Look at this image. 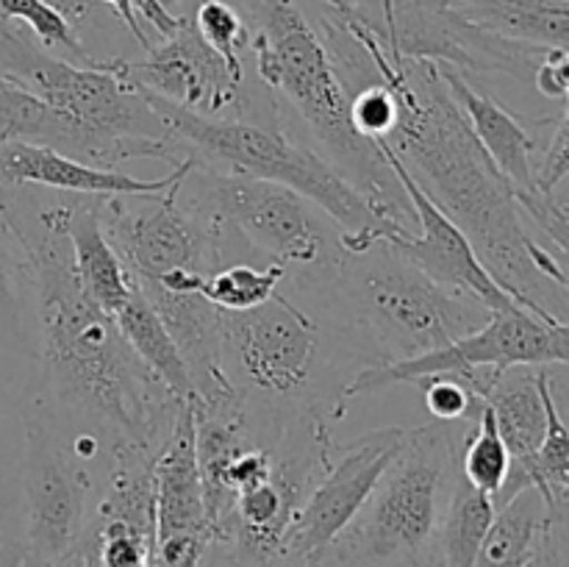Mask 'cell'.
Segmentation results:
<instances>
[{"mask_svg":"<svg viewBox=\"0 0 569 567\" xmlns=\"http://www.w3.org/2000/svg\"><path fill=\"white\" fill-rule=\"evenodd\" d=\"M367 50L372 70L398 100V122L383 137L433 203L467 233L489 276L542 320H565L548 306V289L569 292V270L533 239L520 200L450 94L439 61L389 53L381 33L359 14H337Z\"/></svg>","mask_w":569,"mask_h":567,"instance_id":"6da1fadb","label":"cell"},{"mask_svg":"<svg viewBox=\"0 0 569 567\" xmlns=\"http://www.w3.org/2000/svg\"><path fill=\"white\" fill-rule=\"evenodd\" d=\"M6 206L37 281L39 350L31 389L64 426L159 456L189 400L178 398L144 367L114 317L81 287L70 239L53 206L39 211L33 222L22 220L9 200Z\"/></svg>","mask_w":569,"mask_h":567,"instance_id":"7a4b0ae2","label":"cell"},{"mask_svg":"<svg viewBox=\"0 0 569 567\" xmlns=\"http://www.w3.org/2000/svg\"><path fill=\"white\" fill-rule=\"evenodd\" d=\"M303 292L326 295L320 298L326 326L345 337L367 367L431 354L481 328L492 315L426 276L387 239L361 253H345L331 281Z\"/></svg>","mask_w":569,"mask_h":567,"instance_id":"3957f363","label":"cell"},{"mask_svg":"<svg viewBox=\"0 0 569 567\" xmlns=\"http://www.w3.org/2000/svg\"><path fill=\"white\" fill-rule=\"evenodd\" d=\"M259 78L283 94L320 142V153L376 206L387 220L411 231L415 220L398 176L376 142L350 120V94L333 67L328 44L309 26L295 0H261L259 31L250 39Z\"/></svg>","mask_w":569,"mask_h":567,"instance_id":"277c9868","label":"cell"},{"mask_svg":"<svg viewBox=\"0 0 569 567\" xmlns=\"http://www.w3.org/2000/svg\"><path fill=\"white\" fill-rule=\"evenodd\" d=\"M148 103L159 111L172 137L203 165H226L228 172L281 183L292 192L309 198L342 228L345 253H361L389 231H406L387 220L376 206L311 145L298 142L289 133L259 126L244 117H203L183 106L170 103L161 94L144 89Z\"/></svg>","mask_w":569,"mask_h":567,"instance_id":"5b68a950","label":"cell"},{"mask_svg":"<svg viewBox=\"0 0 569 567\" xmlns=\"http://www.w3.org/2000/svg\"><path fill=\"white\" fill-rule=\"evenodd\" d=\"M0 78L87 131L103 148L109 167L131 159L181 165L189 156L148 103L142 87L128 76V59L120 56L106 67L72 64L39 50L0 17Z\"/></svg>","mask_w":569,"mask_h":567,"instance_id":"8992f818","label":"cell"},{"mask_svg":"<svg viewBox=\"0 0 569 567\" xmlns=\"http://www.w3.org/2000/svg\"><path fill=\"white\" fill-rule=\"evenodd\" d=\"M459 442L445 422L409 428L370 500L317 559L322 567H437V539L459 476Z\"/></svg>","mask_w":569,"mask_h":567,"instance_id":"52a82bcc","label":"cell"},{"mask_svg":"<svg viewBox=\"0 0 569 567\" xmlns=\"http://www.w3.org/2000/svg\"><path fill=\"white\" fill-rule=\"evenodd\" d=\"M339 350L361 359L333 328L281 292L256 309L222 311V367L244 404L276 411L320 406L342 420L345 381L328 367Z\"/></svg>","mask_w":569,"mask_h":567,"instance_id":"ba28073f","label":"cell"},{"mask_svg":"<svg viewBox=\"0 0 569 567\" xmlns=\"http://www.w3.org/2000/svg\"><path fill=\"white\" fill-rule=\"evenodd\" d=\"M206 206L226 217L259 256L298 276L300 289L331 281L345 259L342 228L309 198L242 172H217L194 156L183 176Z\"/></svg>","mask_w":569,"mask_h":567,"instance_id":"9c48e42d","label":"cell"},{"mask_svg":"<svg viewBox=\"0 0 569 567\" xmlns=\"http://www.w3.org/2000/svg\"><path fill=\"white\" fill-rule=\"evenodd\" d=\"M20 467L26 504L22 567H50L87 537L103 472L72 450L59 417L33 389L22 411Z\"/></svg>","mask_w":569,"mask_h":567,"instance_id":"30bf717a","label":"cell"},{"mask_svg":"<svg viewBox=\"0 0 569 567\" xmlns=\"http://www.w3.org/2000/svg\"><path fill=\"white\" fill-rule=\"evenodd\" d=\"M406 434L409 428L389 426L365 434L342 448L333 445L331 465L289 526L287 554L315 561L326 554L328 545L353 523L361 506L370 500L372 489L403 448Z\"/></svg>","mask_w":569,"mask_h":567,"instance_id":"8fae6325","label":"cell"},{"mask_svg":"<svg viewBox=\"0 0 569 567\" xmlns=\"http://www.w3.org/2000/svg\"><path fill=\"white\" fill-rule=\"evenodd\" d=\"M376 145L383 159H387V165L392 167L395 176H398L400 187H403L406 198L415 209L417 226H420V233L389 231L383 239L442 287L478 300L489 311L517 309L520 304L489 276L467 233L433 203L431 195L417 183V178L406 170L403 161L395 156V150L383 139H376Z\"/></svg>","mask_w":569,"mask_h":567,"instance_id":"7c38bea8","label":"cell"},{"mask_svg":"<svg viewBox=\"0 0 569 567\" xmlns=\"http://www.w3.org/2000/svg\"><path fill=\"white\" fill-rule=\"evenodd\" d=\"M128 76L139 87L203 117H217L242 103L244 81L206 44L192 20H181V28L161 44H150L148 59L128 61Z\"/></svg>","mask_w":569,"mask_h":567,"instance_id":"4fadbf2b","label":"cell"},{"mask_svg":"<svg viewBox=\"0 0 569 567\" xmlns=\"http://www.w3.org/2000/svg\"><path fill=\"white\" fill-rule=\"evenodd\" d=\"M194 156L189 153L181 165L161 178H133L128 172H117L111 167L89 165L70 153L33 142H0V189L14 187H44L59 189L67 195H156L170 189L178 178L189 172Z\"/></svg>","mask_w":569,"mask_h":567,"instance_id":"5bb4252c","label":"cell"},{"mask_svg":"<svg viewBox=\"0 0 569 567\" xmlns=\"http://www.w3.org/2000/svg\"><path fill=\"white\" fill-rule=\"evenodd\" d=\"M156 543L161 539H214L206 515L203 481L194 450L192 400L183 406L176 428L153 461ZM153 543V545H156Z\"/></svg>","mask_w":569,"mask_h":567,"instance_id":"9a60e30c","label":"cell"},{"mask_svg":"<svg viewBox=\"0 0 569 567\" xmlns=\"http://www.w3.org/2000/svg\"><path fill=\"white\" fill-rule=\"evenodd\" d=\"M481 400L492 409L500 437L511 456L509 476L492 498L495 511H498L522 489H533L528 481V467L548 428V411H545L542 389H539V367H506L492 378Z\"/></svg>","mask_w":569,"mask_h":567,"instance_id":"2e32d148","label":"cell"},{"mask_svg":"<svg viewBox=\"0 0 569 567\" xmlns=\"http://www.w3.org/2000/svg\"><path fill=\"white\" fill-rule=\"evenodd\" d=\"M439 70H442V78L453 100L465 111L472 133L483 145L489 159L503 172L506 181L515 187L517 198L520 195H537V159H533L537 142L528 133V128L503 103H498L492 94L478 92L461 70L445 64V61H439Z\"/></svg>","mask_w":569,"mask_h":567,"instance_id":"e0dca14e","label":"cell"},{"mask_svg":"<svg viewBox=\"0 0 569 567\" xmlns=\"http://www.w3.org/2000/svg\"><path fill=\"white\" fill-rule=\"evenodd\" d=\"M53 211L70 239L78 281L100 309L114 317L128 304L137 284L106 237L103 222H100V198L72 195L64 203H56Z\"/></svg>","mask_w":569,"mask_h":567,"instance_id":"ac0fdd59","label":"cell"},{"mask_svg":"<svg viewBox=\"0 0 569 567\" xmlns=\"http://www.w3.org/2000/svg\"><path fill=\"white\" fill-rule=\"evenodd\" d=\"M559 509L537 489H522L517 498L495 511L472 567H539L553 556V526Z\"/></svg>","mask_w":569,"mask_h":567,"instance_id":"d6986e66","label":"cell"},{"mask_svg":"<svg viewBox=\"0 0 569 567\" xmlns=\"http://www.w3.org/2000/svg\"><path fill=\"white\" fill-rule=\"evenodd\" d=\"M0 345L22 359L37 361V281H33L31 256L11 222L3 189H0Z\"/></svg>","mask_w":569,"mask_h":567,"instance_id":"ffe728a7","label":"cell"},{"mask_svg":"<svg viewBox=\"0 0 569 567\" xmlns=\"http://www.w3.org/2000/svg\"><path fill=\"white\" fill-rule=\"evenodd\" d=\"M472 26L539 50L569 48L567 0H450Z\"/></svg>","mask_w":569,"mask_h":567,"instance_id":"44dd1931","label":"cell"},{"mask_svg":"<svg viewBox=\"0 0 569 567\" xmlns=\"http://www.w3.org/2000/svg\"><path fill=\"white\" fill-rule=\"evenodd\" d=\"M114 322L122 337H126V342L131 345L133 354L144 361V367L167 389H172L181 400H194V387L192 378H189L187 361H183L181 350H178L176 339L167 331L159 311L142 295V289H133L128 304L114 315Z\"/></svg>","mask_w":569,"mask_h":567,"instance_id":"7402d4cb","label":"cell"},{"mask_svg":"<svg viewBox=\"0 0 569 567\" xmlns=\"http://www.w3.org/2000/svg\"><path fill=\"white\" fill-rule=\"evenodd\" d=\"M495 520V504L489 495L472 487L465 476H456L445 506L437 539V567H472L483 537Z\"/></svg>","mask_w":569,"mask_h":567,"instance_id":"603a6c76","label":"cell"},{"mask_svg":"<svg viewBox=\"0 0 569 567\" xmlns=\"http://www.w3.org/2000/svg\"><path fill=\"white\" fill-rule=\"evenodd\" d=\"M539 389H542L545 411H548V428H545L542 445L528 467V481L548 500V506L559 509L569 504V428L556 406L550 372L545 367H539Z\"/></svg>","mask_w":569,"mask_h":567,"instance_id":"cb8c5ba5","label":"cell"},{"mask_svg":"<svg viewBox=\"0 0 569 567\" xmlns=\"http://www.w3.org/2000/svg\"><path fill=\"white\" fill-rule=\"evenodd\" d=\"M283 281H287L283 265L270 261V265L259 267L250 261H237V265H228L206 276L200 295L222 311H248L278 295Z\"/></svg>","mask_w":569,"mask_h":567,"instance_id":"d4e9b609","label":"cell"},{"mask_svg":"<svg viewBox=\"0 0 569 567\" xmlns=\"http://www.w3.org/2000/svg\"><path fill=\"white\" fill-rule=\"evenodd\" d=\"M509 448H506L503 437H500L492 409L483 404L476 426L467 431L465 442H461L459 472L472 487L481 489L489 498H495L500 493V487H503L506 476H509Z\"/></svg>","mask_w":569,"mask_h":567,"instance_id":"484cf974","label":"cell"},{"mask_svg":"<svg viewBox=\"0 0 569 567\" xmlns=\"http://www.w3.org/2000/svg\"><path fill=\"white\" fill-rule=\"evenodd\" d=\"M0 17L26 22L28 31L44 50H61V59L72 61V64L106 67L111 61L89 53L78 39L76 26H70L48 0H0Z\"/></svg>","mask_w":569,"mask_h":567,"instance_id":"4316f807","label":"cell"},{"mask_svg":"<svg viewBox=\"0 0 569 567\" xmlns=\"http://www.w3.org/2000/svg\"><path fill=\"white\" fill-rule=\"evenodd\" d=\"M194 28L206 39L209 48H214L228 64V70L244 81V61L242 53L250 50V28L244 26L242 14L226 0H203L194 11Z\"/></svg>","mask_w":569,"mask_h":567,"instance_id":"83f0119b","label":"cell"},{"mask_svg":"<svg viewBox=\"0 0 569 567\" xmlns=\"http://www.w3.org/2000/svg\"><path fill=\"white\" fill-rule=\"evenodd\" d=\"M92 539L98 567H150L153 539L120 520L92 523L87 531Z\"/></svg>","mask_w":569,"mask_h":567,"instance_id":"f1b7e54d","label":"cell"},{"mask_svg":"<svg viewBox=\"0 0 569 567\" xmlns=\"http://www.w3.org/2000/svg\"><path fill=\"white\" fill-rule=\"evenodd\" d=\"M415 384H420L422 400H426L428 411H431L439 422H476L478 415H481L483 400L472 392L470 384L461 376H453V372H437V376H426Z\"/></svg>","mask_w":569,"mask_h":567,"instance_id":"f546056e","label":"cell"},{"mask_svg":"<svg viewBox=\"0 0 569 567\" xmlns=\"http://www.w3.org/2000/svg\"><path fill=\"white\" fill-rule=\"evenodd\" d=\"M350 120H353L356 131L370 142L389 137L398 122V100H395L392 89L381 81L356 89L350 94Z\"/></svg>","mask_w":569,"mask_h":567,"instance_id":"4dcf8cb0","label":"cell"},{"mask_svg":"<svg viewBox=\"0 0 569 567\" xmlns=\"http://www.w3.org/2000/svg\"><path fill=\"white\" fill-rule=\"evenodd\" d=\"M520 209L542 228L550 237V242L559 248V253L565 256L569 265V217L561 211L559 200H553V195H520Z\"/></svg>","mask_w":569,"mask_h":567,"instance_id":"1f68e13d","label":"cell"},{"mask_svg":"<svg viewBox=\"0 0 569 567\" xmlns=\"http://www.w3.org/2000/svg\"><path fill=\"white\" fill-rule=\"evenodd\" d=\"M569 176V98L565 115L559 117L553 139L545 150L542 161H537V187L542 195H553V189Z\"/></svg>","mask_w":569,"mask_h":567,"instance_id":"d6a6232c","label":"cell"},{"mask_svg":"<svg viewBox=\"0 0 569 567\" xmlns=\"http://www.w3.org/2000/svg\"><path fill=\"white\" fill-rule=\"evenodd\" d=\"M50 567H98V556H94V545L92 539L83 537L70 554L61 556L59 561H53Z\"/></svg>","mask_w":569,"mask_h":567,"instance_id":"836d02e7","label":"cell"},{"mask_svg":"<svg viewBox=\"0 0 569 567\" xmlns=\"http://www.w3.org/2000/svg\"><path fill=\"white\" fill-rule=\"evenodd\" d=\"M92 3H109L111 9L117 11V17H120L122 22H126L128 26V31L133 33V39H137L139 44H142L144 50L150 48V42H148V37H144V31H142V26H139V20H137V14H133V9H131V0H92Z\"/></svg>","mask_w":569,"mask_h":567,"instance_id":"e575fe53","label":"cell"},{"mask_svg":"<svg viewBox=\"0 0 569 567\" xmlns=\"http://www.w3.org/2000/svg\"><path fill=\"white\" fill-rule=\"evenodd\" d=\"M200 567H242V565H239V559L231 554V548H228L226 543H220V539H211L209 548H206V554H203V559H200Z\"/></svg>","mask_w":569,"mask_h":567,"instance_id":"d590c367","label":"cell"},{"mask_svg":"<svg viewBox=\"0 0 569 567\" xmlns=\"http://www.w3.org/2000/svg\"><path fill=\"white\" fill-rule=\"evenodd\" d=\"M267 567H322V565H317L315 559H306V556L283 554V556H278L276 561H270Z\"/></svg>","mask_w":569,"mask_h":567,"instance_id":"8d00e7d4","label":"cell"},{"mask_svg":"<svg viewBox=\"0 0 569 567\" xmlns=\"http://www.w3.org/2000/svg\"><path fill=\"white\" fill-rule=\"evenodd\" d=\"M381 14H383V42H387V37L392 33V26H395V0H381Z\"/></svg>","mask_w":569,"mask_h":567,"instance_id":"74e56055","label":"cell"},{"mask_svg":"<svg viewBox=\"0 0 569 567\" xmlns=\"http://www.w3.org/2000/svg\"><path fill=\"white\" fill-rule=\"evenodd\" d=\"M322 3L331 6V9L337 11V14H353V11H356L350 0H322Z\"/></svg>","mask_w":569,"mask_h":567,"instance_id":"f35d334b","label":"cell"},{"mask_svg":"<svg viewBox=\"0 0 569 567\" xmlns=\"http://www.w3.org/2000/svg\"><path fill=\"white\" fill-rule=\"evenodd\" d=\"M159 3L164 6V9H170V11H172V9H176L178 3H181V0H159Z\"/></svg>","mask_w":569,"mask_h":567,"instance_id":"ab89813d","label":"cell"},{"mask_svg":"<svg viewBox=\"0 0 569 567\" xmlns=\"http://www.w3.org/2000/svg\"><path fill=\"white\" fill-rule=\"evenodd\" d=\"M559 206H561V211H565V215L569 217V198H567V200H561V203H559Z\"/></svg>","mask_w":569,"mask_h":567,"instance_id":"60d3db41","label":"cell"},{"mask_svg":"<svg viewBox=\"0 0 569 567\" xmlns=\"http://www.w3.org/2000/svg\"><path fill=\"white\" fill-rule=\"evenodd\" d=\"M3 87H9V83H6V81H3V78H0V89H3Z\"/></svg>","mask_w":569,"mask_h":567,"instance_id":"b9f144b4","label":"cell"},{"mask_svg":"<svg viewBox=\"0 0 569 567\" xmlns=\"http://www.w3.org/2000/svg\"><path fill=\"white\" fill-rule=\"evenodd\" d=\"M567 3H569V0H567Z\"/></svg>","mask_w":569,"mask_h":567,"instance_id":"7bdbcfd3","label":"cell"}]
</instances>
